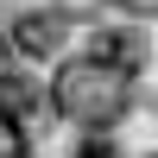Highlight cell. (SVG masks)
Here are the masks:
<instances>
[{
    "label": "cell",
    "instance_id": "6da1fadb",
    "mask_svg": "<svg viewBox=\"0 0 158 158\" xmlns=\"http://www.w3.org/2000/svg\"><path fill=\"white\" fill-rule=\"evenodd\" d=\"M44 101L63 127L76 133H114L139 101V70L120 63L114 51H101L95 38H82L76 51H63L44 76Z\"/></svg>",
    "mask_w": 158,
    "mask_h": 158
},
{
    "label": "cell",
    "instance_id": "7a4b0ae2",
    "mask_svg": "<svg viewBox=\"0 0 158 158\" xmlns=\"http://www.w3.org/2000/svg\"><path fill=\"white\" fill-rule=\"evenodd\" d=\"M82 19H76V13H63L57 0H44V6H32V13H19V19H13V57L19 63H57L63 51H76L82 44Z\"/></svg>",
    "mask_w": 158,
    "mask_h": 158
},
{
    "label": "cell",
    "instance_id": "3957f363",
    "mask_svg": "<svg viewBox=\"0 0 158 158\" xmlns=\"http://www.w3.org/2000/svg\"><path fill=\"white\" fill-rule=\"evenodd\" d=\"M0 158H32V133H25L19 114L0 108Z\"/></svg>",
    "mask_w": 158,
    "mask_h": 158
},
{
    "label": "cell",
    "instance_id": "277c9868",
    "mask_svg": "<svg viewBox=\"0 0 158 158\" xmlns=\"http://www.w3.org/2000/svg\"><path fill=\"white\" fill-rule=\"evenodd\" d=\"M114 19H133V25H158V0H108Z\"/></svg>",
    "mask_w": 158,
    "mask_h": 158
},
{
    "label": "cell",
    "instance_id": "5b68a950",
    "mask_svg": "<svg viewBox=\"0 0 158 158\" xmlns=\"http://www.w3.org/2000/svg\"><path fill=\"white\" fill-rule=\"evenodd\" d=\"M13 63H19V57H13V38H6V32H0V76H6V70H13Z\"/></svg>",
    "mask_w": 158,
    "mask_h": 158
}]
</instances>
